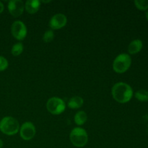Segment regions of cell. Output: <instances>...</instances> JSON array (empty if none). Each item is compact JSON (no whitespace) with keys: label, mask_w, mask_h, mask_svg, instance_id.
<instances>
[{"label":"cell","mask_w":148,"mask_h":148,"mask_svg":"<svg viewBox=\"0 0 148 148\" xmlns=\"http://www.w3.org/2000/svg\"><path fill=\"white\" fill-rule=\"evenodd\" d=\"M133 94L134 92L132 87L125 82H117L111 89L113 98L119 103H126L131 101Z\"/></svg>","instance_id":"6da1fadb"},{"label":"cell","mask_w":148,"mask_h":148,"mask_svg":"<svg viewBox=\"0 0 148 148\" xmlns=\"http://www.w3.org/2000/svg\"><path fill=\"white\" fill-rule=\"evenodd\" d=\"M20 127L18 121L12 116H6L0 121V131L7 136L15 135Z\"/></svg>","instance_id":"7a4b0ae2"},{"label":"cell","mask_w":148,"mask_h":148,"mask_svg":"<svg viewBox=\"0 0 148 148\" xmlns=\"http://www.w3.org/2000/svg\"><path fill=\"white\" fill-rule=\"evenodd\" d=\"M70 141L75 147H82L88 142V135L87 131L81 127H75L71 131L69 135Z\"/></svg>","instance_id":"3957f363"},{"label":"cell","mask_w":148,"mask_h":148,"mask_svg":"<svg viewBox=\"0 0 148 148\" xmlns=\"http://www.w3.org/2000/svg\"><path fill=\"white\" fill-rule=\"evenodd\" d=\"M131 64V56L127 53H121L115 58L112 66L114 72L119 74H122L130 69Z\"/></svg>","instance_id":"277c9868"},{"label":"cell","mask_w":148,"mask_h":148,"mask_svg":"<svg viewBox=\"0 0 148 148\" xmlns=\"http://www.w3.org/2000/svg\"><path fill=\"white\" fill-rule=\"evenodd\" d=\"M48 111L53 115H59L66 109V103L59 97H52L46 103Z\"/></svg>","instance_id":"5b68a950"},{"label":"cell","mask_w":148,"mask_h":148,"mask_svg":"<svg viewBox=\"0 0 148 148\" xmlns=\"http://www.w3.org/2000/svg\"><path fill=\"white\" fill-rule=\"evenodd\" d=\"M11 33L13 37L17 40H23L27 36V27L23 22L16 20L12 25Z\"/></svg>","instance_id":"8992f818"},{"label":"cell","mask_w":148,"mask_h":148,"mask_svg":"<svg viewBox=\"0 0 148 148\" xmlns=\"http://www.w3.org/2000/svg\"><path fill=\"white\" fill-rule=\"evenodd\" d=\"M20 136L23 140L29 141L35 137L36 133V127L30 121H26L22 124L19 130Z\"/></svg>","instance_id":"52a82bcc"},{"label":"cell","mask_w":148,"mask_h":148,"mask_svg":"<svg viewBox=\"0 0 148 148\" xmlns=\"http://www.w3.org/2000/svg\"><path fill=\"white\" fill-rule=\"evenodd\" d=\"M7 7L10 14L14 17H17L23 14L25 10V4L22 0H10Z\"/></svg>","instance_id":"ba28073f"},{"label":"cell","mask_w":148,"mask_h":148,"mask_svg":"<svg viewBox=\"0 0 148 148\" xmlns=\"http://www.w3.org/2000/svg\"><path fill=\"white\" fill-rule=\"evenodd\" d=\"M67 23V17L65 14L59 13L56 14L50 19L49 27L51 30H59L64 27Z\"/></svg>","instance_id":"9c48e42d"},{"label":"cell","mask_w":148,"mask_h":148,"mask_svg":"<svg viewBox=\"0 0 148 148\" xmlns=\"http://www.w3.org/2000/svg\"><path fill=\"white\" fill-rule=\"evenodd\" d=\"M41 2L38 0H27L25 3V10L29 14H35L40 10Z\"/></svg>","instance_id":"30bf717a"},{"label":"cell","mask_w":148,"mask_h":148,"mask_svg":"<svg viewBox=\"0 0 148 148\" xmlns=\"http://www.w3.org/2000/svg\"><path fill=\"white\" fill-rule=\"evenodd\" d=\"M143 47V41L140 39H135L129 44L128 52L130 54H136L142 50Z\"/></svg>","instance_id":"8fae6325"},{"label":"cell","mask_w":148,"mask_h":148,"mask_svg":"<svg viewBox=\"0 0 148 148\" xmlns=\"http://www.w3.org/2000/svg\"><path fill=\"white\" fill-rule=\"evenodd\" d=\"M83 103L84 100L82 97L74 96L69 100L67 106L71 109H78L83 106Z\"/></svg>","instance_id":"7c38bea8"},{"label":"cell","mask_w":148,"mask_h":148,"mask_svg":"<svg viewBox=\"0 0 148 148\" xmlns=\"http://www.w3.org/2000/svg\"><path fill=\"white\" fill-rule=\"evenodd\" d=\"M87 120H88V116L83 111H77L74 116V121L77 126H82L86 123Z\"/></svg>","instance_id":"4fadbf2b"},{"label":"cell","mask_w":148,"mask_h":148,"mask_svg":"<svg viewBox=\"0 0 148 148\" xmlns=\"http://www.w3.org/2000/svg\"><path fill=\"white\" fill-rule=\"evenodd\" d=\"M23 50H24L23 44L20 43V42H19V43H17L13 45L11 49V53L14 56H18L20 54H22Z\"/></svg>","instance_id":"5bb4252c"},{"label":"cell","mask_w":148,"mask_h":148,"mask_svg":"<svg viewBox=\"0 0 148 148\" xmlns=\"http://www.w3.org/2000/svg\"><path fill=\"white\" fill-rule=\"evenodd\" d=\"M134 96L141 102L148 101V91L146 90H139L134 94Z\"/></svg>","instance_id":"9a60e30c"},{"label":"cell","mask_w":148,"mask_h":148,"mask_svg":"<svg viewBox=\"0 0 148 148\" xmlns=\"http://www.w3.org/2000/svg\"><path fill=\"white\" fill-rule=\"evenodd\" d=\"M134 5L138 10L145 11L148 10V0H135Z\"/></svg>","instance_id":"2e32d148"},{"label":"cell","mask_w":148,"mask_h":148,"mask_svg":"<svg viewBox=\"0 0 148 148\" xmlns=\"http://www.w3.org/2000/svg\"><path fill=\"white\" fill-rule=\"evenodd\" d=\"M54 38V33L52 30H49L44 33L43 36V40L45 43H50Z\"/></svg>","instance_id":"e0dca14e"},{"label":"cell","mask_w":148,"mask_h":148,"mask_svg":"<svg viewBox=\"0 0 148 148\" xmlns=\"http://www.w3.org/2000/svg\"><path fill=\"white\" fill-rule=\"evenodd\" d=\"M9 66L7 59L2 56H0V72L6 70Z\"/></svg>","instance_id":"ac0fdd59"},{"label":"cell","mask_w":148,"mask_h":148,"mask_svg":"<svg viewBox=\"0 0 148 148\" xmlns=\"http://www.w3.org/2000/svg\"><path fill=\"white\" fill-rule=\"evenodd\" d=\"M4 10V4H3V3L1 2V1H0V14L3 12Z\"/></svg>","instance_id":"d6986e66"},{"label":"cell","mask_w":148,"mask_h":148,"mask_svg":"<svg viewBox=\"0 0 148 148\" xmlns=\"http://www.w3.org/2000/svg\"><path fill=\"white\" fill-rule=\"evenodd\" d=\"M3 145H4V143H3V141L1 140H0V148H2Z\"/></svg>","instance_id":"ffe728a7"},{"label":"cell","mask_w":148,"mask_h":148,"mask_svg":"<svg viewBox=\"0 0 148 148\" xmlns=\"http://www.w3.org/2000/svg\"><path fill=\"white\" fill-rule=\"evenodd\" d=\"M146 18H147V20H148V11L146 12Z\"/></svg>","instance_id":"44dd1931"}]
</instances>
